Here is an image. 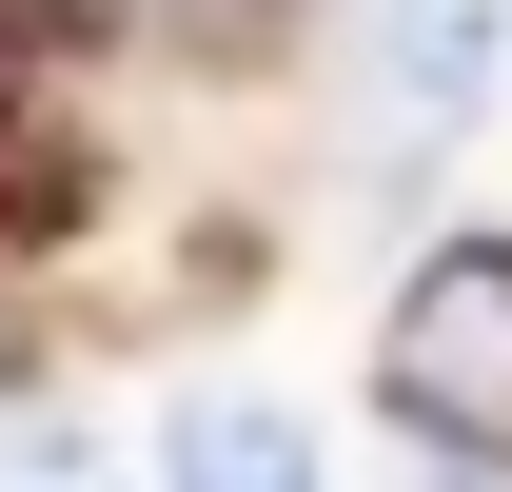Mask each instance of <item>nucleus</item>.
<instances>
[{"mask_svg": "<svg viewBox=\"0 0 512 492\" xmlns=\"http://www.w3.org/2000/svg\"><path fill=\"white\" fill-rule=\"evenodd\" d=\"M355 60H375V99L414 138H453L493 99V0H355Z\"/></svg>", "mask_w": 512, "mask_h": 492, "instance_id": "obj_2", "label": "nucleus"}, {"mask_svg": "<svg viewBox=\"0 0 512 492\" xmlns=\"http://www.w3.org/2000/svg\"><path fill=\"white\" fill-rule=\"evenodd\" d=\"M0 492H119V473H99V433H60V414H0Z\"/></svg>", "mask_w": 512, "mask_h": 492, "instance_id": "obj_4", "label": "nucleus"}, {"mask_svg": "<svg viewBox=\"0 0 512 492\" xmlns=\"http://www.w3.org/2000/svg\"><path fill=\"white\" fill-rule=\"evenodd\" d=\"M158 492H316V433L276 414V394H178V433H158Z\"/></svg>", "mask_w": 512, "mask_h": 492, "instance_id": "obj_3", "label": "nucleus"}, {"mask_svg": "<svg viewBox=\"0 0 512 492\" xmlns=\"http://www.w3.org/2000/svg\"><path fill=\"white\" fill-rule=\"evenodd\" d=\"M375 414L453 473H512V237H453L375 335Z\"/></svg>", "mask_w": 512, "mask_h": 492, "instance_id": "obj_1", "label": "nucleus"}]
</instances>
